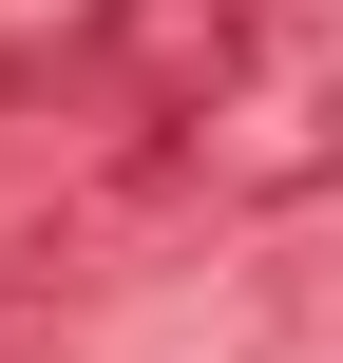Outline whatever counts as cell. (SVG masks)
Returning a JSON list of instances; mask_svg holds the SVG:
<instances>
[{"mask_svg":"<svg viewBox=\"0 0 343 363\" xmlns=\"http://www.w3.org/2000/svg\"><path fill=\"white\" fill-rule=\"evenodd\" d=\"M134 153L172 211H325L343 191V0H248L229 57L172 115H134Z\"/></svg>","mask_w":343,"mask_h":363,"instance_id":"1","label":"cell"},{"mask_svg":"<svg viewBox=\"0 0 343 363\" xmlns=\"http://www.w3.org/2000/svg\"><path fill=\"white\" fill-rule=\"evenodd\" d=\"M95 19H115V0H0V96L76 77V57H95Z\"/></svg>","mask_w":343,"mask_h":363,"instance_id":"2","label":"cell"}]
</instances>
